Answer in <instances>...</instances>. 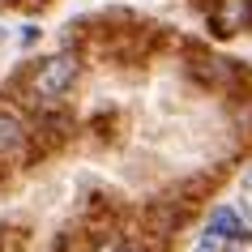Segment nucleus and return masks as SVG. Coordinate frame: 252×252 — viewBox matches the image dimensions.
<instances>
[{
	"label": "nucleus",
	"mask_w": 252,
	"mask_h": 252,
	"mask_svg": "<svg viewBox=\"0 0 252 252\" xmlns=\"http://www.w3.org/2000/svg\"><path fill=\"white\" fill-rule=\"evenodd\" d=\"M77 77H81V56L77 52H56V56H47V60H39V64L30 68L26 98L34 107H56L68 90H73Z\"/></svg>",
	"instance_id": "nucleus-1"
},
{
	"label": "nucleus",
	"mask_w": 252,
	"mask_h": 252,
	"mask_svg": "<svg viewBox=\"0 0 252 252\" xmlns=\"http://www.w3.org/2000/svg\"><path fill=\"white\" fill-rule=\"evenodd\" d=\"M30 146V124L17 111H9V107H0V162H13L22 158Z\"/></svg>",
	"instance_id": "nucleus-2"
},
{
	"label": "nucleus",
	"mask_w": 252,
	"mask_h": 252,
	"mask_svg": "<svg viewBox=\"0 0 252 252\" xmlns=\"http://www.w3.org/2000/svg\"><path fill=\"white\" fill-rule=\"evenodd\" d=\"M210 22L218 34H239L252 26V0H214Z\"/></svg>",
	"instance_id": "nucleus-3"
},
{
	"label": "nucleus",
	"mask_w": 252,
	"mask_h": 252,
	"mask_svg": "<svg viewBox=\"0 0 252 252\" xmlns=\"http://www.w3.org/2000/svg\"><path fill=\"white\" fill-rule=\"evenodd\" d=\"M205 235H214L218 244H226V239H239V235H248V226H244V218H239L235 210L218 205V210L210 214V226H205Z\"/></svg>",
	"instance_id": "nucleus-4"
},
{
	"label": "nucleus",
	"mask_w": 252,
	"mask_h": 252,
	"mask_svg": "<svg viewBox=\"0 0 252 252\" xmlns=\"http://www.w3.org/2000/svg\"><path fill=\"white\" fill-rule=\"evenodd\" d=\"M94 252H141V248H137L133 239H107V244H98Z\"/></svg>",
	"instance_id": "nucleus-5"
},
{
	"label": "nucleus",
	"mask_w": 252,
	"mask_h": 252,
	"mask_svg": "<svg viewBox=\"0 0 252 252\" xmlns=\"http://www.w3.org/2000/svg\"><path fill=\"white\" fill-rule=\"evenodd\" d=\"M218 252H252V235H239V239H226Z\"/></svg>",
	"instance_id": "nucleus-6"
}]
</instances>
